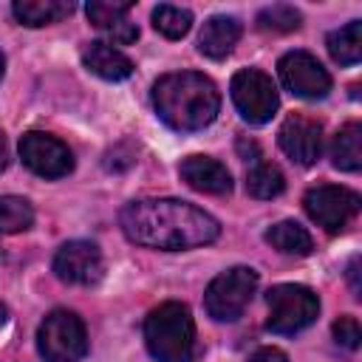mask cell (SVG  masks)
<instances>
[{
    "instance_id": "cell-30",
    "label": "cell",
    "mask_w": 362,
    "mask_h": 362,
    "mask_svg": "<svg viewBox=\"0 0 362 362\" xmlns=\"http://www.w3.org/2000/svg\"><path fill=\"white\" fill-rule=\"evenodd\" d=\"M3 65H6V59H3V54H0V76H3Z\"/></svg>"
},
{
    "instance_id": "cell-9",
    "label": "cell",
    "mask_w": 362,
    "mask_h": 362,
    "mask_svg": "<svg viewBox=\"0 0 362 362\" xmlns=\"http://www.w3.org/2000/svg\"><path fill=\"white\" fill-rule=\"evenodd\" d=\"M280 82L300 99H322L331 90V76L322 62L308 51H288L277 62Z\"/></svg>"
},
{
    "instance_id": "cell-26",
    "label": "cell",
    "mask_w": 362,
    "mask_h": 362,
    "mask_svg": "<svg viewBox=\"0 0 362 362\" xmlns=\"http://www.w3.org/2000/svg\"><path fill=\"white\" fill-rule=\"evenodd\" d=\"M249 362H288V356L280 348H260L249 356Z\"/></svg>"
},
{
    "instance_id": "cell-1",
    "label": "cell",
    "mask_w": 362,
    "mask_h": 362,
    "mask_svg": "<svg viewBox=\"0 0 362 362\" xmlns=\"http://www.w3.org/2000/svg\"><path fill=\"white\" fill-rule=\"evenodd\" d=\"M119 223L133 243L164 252L206 246L221 235V223L209 212L175 198L130 201L122 209Z\"/></svg>"
},
{
    "instance_id": "cell-27",
    "label": "cell",
    "mask_w": 362,
    "mask_h": 362,
    "mask_svg": "<svg viewBox=\"0 0 362 362\" xmlns=\"http://www.w3.org/2000/svg\"><path fill=\"white\" fill-rule=\"evenodd\" d=\"M348 283H351L354 297H359L362 294V286H359V257H354L351 266H348Z\"/></svg>"
},
{
    "instance_id": "cell-22",
    "label": "cell",
    "mask_w": 362,
    "mask_h": 362,
    "mask_svg": "<svg viewBox=\"0 0 362 362\" xmlns=\"http://www.w3.org/2000/svg\"><path fill=\"white\" fill-rule=\"evenodd\" d=\"M34 223V209L20 195H0V235L25 232Z\"/></svg>"
},
{
    "instance_id": "cell-16",
    "label": "cell",
    "mask_w": 362,
    "mask_h": 362,
    "mask_svg": "<svg viewBox=\"0 0 362 362\" xmlns=\"http://www.w3.org/2000/svg\"><path fill=\"white\" fill-rule=\"evenodd\" d=\"M82 65L107 82H119L133 74V62L110 42H88L82 48Z\"/></svg>"
},
{
    "instance_id": "cell-17",
    "label": "cell",
    "mask_w": 362,
    "mask_h": 362,
    "mask_svg": "<svg viewBox=\"0 0 362 362\" xmlns=\"http://www.w3.org/2000/svg\"><path fill=\"white\" fill-rule=\"evenodd\" d=\"M331 161L342 173H356L362 167V124L348 122L331 141Z\"/></svg>"
},
{
    "instance_id": "cell-8",
    "label": "cell",
    "mask_w": 362,
    "mask_h": 362,
    "mask_svg": "<svg viewBox=\"0 0 362 362\" xmlns=\"http://www.w3.org/2000/svg\"><path fill=\"white\" fill-rule=\"evenodd\" d=\"M303 204H305L308 218L317 226H322L325 232H339V229L348 226V221L356 218V212L362 206V198L348 187L320 184V187L305 192Z\"/></svg>"
},
{
    "instance_id": "cell-4",
    "label": "cell",
    "mask_w": 362,
    "mask_h": 362,
    "mask_svg": "<svg viewBox=\"0 0 362 362\" xmlns=\"http://www.w3.org/2000/svg\"><path fill=\"white\" fill-rule=\"evenodd\" d=\"M269 320L266 328L272 334H297L308 328L320 314V300L308 286L300 283H280L266 291Z\"/></svg>"
},
{
    "instance_id": "cell-15",
    "label": "cell",
    "mask_w": 362,
    "mask_h": 362,
    "mask_svg": "<svg viewBox=\"0 0 362 362\" xmlns=\"http://www.w3.org/2000/svg\"><path fill=\"white\" fill-rule=\"evenodd\" d=\"M240 40V23L229 14H215L204 23L198 34V51L209 59H223Z\"/></svg>"
},
{
    "instance_id": "cell-3",
    "label": "cell",
    "mask_w": 362,
    "mask_h": 362,
    "mask_svg": "<svg viewBox=\"0 0 362 362\" xmlns=\"http://www.w3.org/2000/svg\"><path fill=\"white\" fill-rule=\"evenodd\" d=\"M144 342L156 362H192L195 320L184 303H161L144 320Z\"/></svg>"
},
{
    "instance_id": "cell-2",
    "label": "cell",
    "mask_w": 362,
    "mask_h": 362,
    "mask_svg": "<svg viewBox=\"0 0 362 362\" xmlns=\"http://www.w3.org/2000/svg\"><path fill=\"white\" fill-rule=\"evenodd\" d=\"M153 107L167 127L192 133L215 122L221 110V93L209 76L178 71L161 76L153 85Z\"/></svg>"
},
{
    "instance_id": "cell-11",
    "label": "cell",
    "mask_w": 362,
    "mask_h": 362,
    "mask_svg": "<svg viewBox=\"0 0 362 362\" xmlns=\"http://www.w3.org/2000/svg\"><path fill=\"white\" fill-rule=\"evenodd\" d=\"M105 260L96 243L90 240H68L54 255V274L71 286H93L102 280Z\"/></svg>"
},
{
    "instance_id": "cell-14",
    "label": "cell",
    "mask_w": 362,
    "mask_h": 362,
    "mask_svg": "<svg viewBox=\"0 0 362 362\" xmlns=\"http://www.w3.org/2000/svg\"><path fill=\"white\" fill-rule=\"evenodd\" d=\"M178 173H181V178L192 189L206 192V195H226L232 189L229 170L218 158H209V156H189V158H184Z\"/></svg>"
},
{
    "instance_id": "cell-23",
    "label": "cell",
    "mask_w": 362,
    "mask_h": 362,
    "mask_svg": "<svg viewBox=\"0 0 362 362\" xmlns=\"http://www.w3.org/2000/svg\"><path fill=\"white\" fill-rule=\"evenodd\" d=\"M153 25H156V31L164 34L167 40H181V37H187V31L192 28V14H189V8L161 3V6L153 8Z\"/></svg>"
},
{
    "instance_id": "cell-12",
    "label": "cell",
    "mask_w": 362,
    "mask_h": 362,
    "mask_svg": "<svg viewBox=\"0 0 362 362\" xmlns=\"http://www.w3.org/2000/svg\"><path fill=\"white\" fill-rule=\"evenodd\" d=\"M277 141H280V150H283L291 161L308 167V164H314V161L320 158V153H322V124H320L317 119H311V116L294 113V116H288V119L280 124Z\"/></svg>"
},
{
    "instance_id": "cell-24",
    "label": "cell",
    "mask_w": 362,
    "mask_h": 362,
    "mask_svg": "<svg viewBox=\"0 0 362 362\" xmlns=\"http://www.w3.org/2000/svg\"><path fill=\"white\" fill-rule=\"evenodd\" d=\"M300 11L291 6H269L257 14V28L263 31H274V34H286V31H297L300 28Z\"/></svg>"
},
{
    "instance_id": "cell-20",
    "label": "cell",
    "mask_w": 362,
    "mask_h": 362,
    "mask_svg": "<svg viewBox=\"0 0 362 362\" xmlns=\"http://www.w3.org/2000/svg\"><path fill=\"white\" fill-rule=\"evenodd\" d=\"M328 54L339 65H356L362 57V23L351 20L348 25L328 34Z\"/></svg>"
},
{
    "instance_id": "cell-18",
    "label": "cell",
    "mask_w": 362,
    "mask_h": 362,
    "mask_svg": "<svg viewBox=\"0 0 362 362\" xmlns=\"http://www.w3.org/2000/svg\"><path fill=\"white\" fill-rule=\"evenodd\" d=\"M11 11L23 25L37 28V25H48L68 17L74 11V3L71 0H17Z\"/></svg>"
},
{
    "instance_id": "cell-25",
    "label": "cell",
    "mask_w": 362,
    "mask_h": 362,
    "mask_svg": "<svg viewBox=\"0 0 362 362\" xmlns=\"http://www.w3.org/2000/svg\"><path fill=\"white\" fill-rule=\"evenodd\" d=\"M334 339L342 345V348H348V351H356L359 348V339H362V328H359V322H356V317H339L337 322H334Z\"/></svg>"
},
{
    "instance_id": "cell-5",
    "label": "cell",
    "mask_w": 362,
    "mask_h": 362,
    "mask_svg": "<svg viewBox=\"0 0 362 362\" xmlns=\"http://www.w3.org/2000/svg\"><path fill=\"white\" fill-rule=\"evenodd\" d=\"M37 348L45 362H79L88 354L85 322L65 308L51 311L37 331Z\"/></svg>"
},
{
    "instance_id": "cell-6",
    "label": "cell",
    "mask_w": 362,
    "mask_h": 362,
    "mask_svg": "<svg viewBox=\"0 0 362 362\" xmlns=\"http://www.w3.org/2000/svg\"><path fill=\"white\" fill-rule=\"evenodd\" d=\"M257 288V272L249 269V266H232L226 272H221L206 294H204V305H206V314L218 322H232L238 320L246 305L252 303V294Z\"/></svg>"
},
{
    "instance_id": "cell-7",
    "label": "cell",
    "mask_w": 362,
    "mask_h": 362,
    "mask_svg": "<svg viewBox=\"0 0 362 362\" xmlns=\"http://www.w3.org/2000/svg\"><path fill=\"white\" fill-rule=\"evenodd\" d=\"M229 90H232V102H235L238 113L249 124H266L280 107V96H277V88H274L272 76L257 71V68L238 71L232 76Z\"/></svg>"
},
{
    "instance_id": "cell-28",
    "label": "cell",
    "mask_w": 362,
    "mask_h": 362,
    "mask_svg": "<svg viewBox=\"0 0 362 362\" xmlns=\"http://www.w3.org/2000/svg\"><path fill=\"white\" fill-rule=\"evenodd\" d=\"M6 161H8V147H6V136L0 130V173L6 170Z\"/></svg>"
},
{
    "instance_id": "cell-29",
    "label": "cell",
    "mask_w": 362,
    "mask_h": 362,
    "mask_svg": "<svg viewBox=\"0 0 362 362\" xmlns=\"http://www.w3.org/2000/svg\"><path fill=\"white\" fill-rule=\"evenodd\" d=\"M6 320H8V308H6L3 303H0V328L6 325Z\"/></svg>"
},
{
    "instance_id": "cell-19",
    "label": "cell",
    "mask_w": 362,
    "mask_h": 362,
    "mask_svg": "<svg viewBox=\"0 0 362 362\" xmlns=\"http://www.w3.org/2000/svg\"><path fill=\"white\" fill-rule=\"evenodd\" d=\"M266 243L274 246V249L283 252V255H297V257H305V255L314 249L311 235H308L305 226H300L297 221H280V223L269 226V229H266Z\"/></svg>"
},
{
    "instance_id": "cell-10",
    "label": "cell",
    "mask_w": 362,
    "mask_h": 362,
    "mask_svg": "<svg viewBox=\"0 0 362 362\" xmlns=\"http://www.w3.org/2000/svg\"><path fill=\"white\" fill-rule=\"evenodd\" d=\"M20 158L40 178H62L74 170V156L68 144L40 130H31L20 139Z\"/></svg>"
},
{
    "instance_id": "cell-21",
    "label": "cell",
    "mask_w": 362,
    "mask_h": 362,
    "mask_svg": "<svg viewBox=\"0 0 362 362\" xmlns=\"http://www.w3.org/2000/svg\"><path fill=\"white\" fill-rule=\"evenodd\" d=\"M286 189V175L280 173V167L269 164V161H255V167L246 173V192L252 198H277Z\"/></svg>"
},
{
    "instance_id": "cell-13",
    "label": "cell",
    "mask_w": 362,
    "mask_h": 362,
    "mask_svg": "<svg viewBox=\"0 0 362 362\" xmlns=\"http://www.w3.org/2000/svg\"><path fill=\"white\" fill-rule=\"evenodd\" d=\"M133 8V3H127V0H93V3H88V20L102 31V34H107L116 45H130V42H136V37H139V25L127 17V11Z\"/></svg>"
}]
</instances>
